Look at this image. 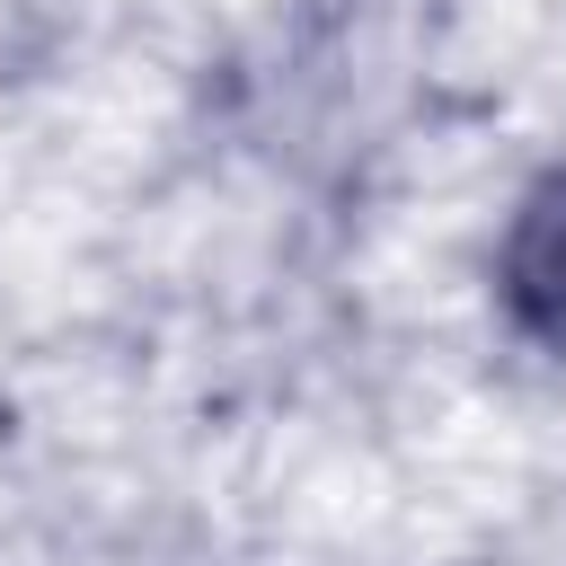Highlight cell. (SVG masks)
I'll return each instance as SVG.
<instances>
[{
  "instance_id": "6da1fadb",
  "label": "cell",
  "mask_w": 566,
  "mask_h": 566,
  "mask_svg": "<svg viewBox=\"0 0 566 566\" xmlns=\"http://www.w3.org/2000/svg\"><path fill=\"white\" fill-rule=\"evenodd\" d=\"M495 283H504V310H513L522 336L566 345V168L522 195L504 256H495Z\"/></svg>"
}]
</instances>
